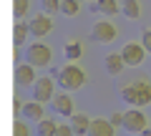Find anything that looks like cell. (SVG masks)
Masks as SVG:
<instances>
[{"label":"cell","instance_id":"1","mask_svg":"<svg viewBox=\"0 0 151 136\" xmlns=\"http://www.w3.org/2000/svg\"><path fill=\"white\" fill-rule=\"evenodd\" d=\"M121 101L129 106H149L151 104V81L146 78H134L126 86H121Z\"/></svg>","mask_w":151,"mask_h":136},{"label":"cell","instance_id":"2","mask_svg":"<svg viewBox=\"0 0 151 136\" xmlns=\"http://www.w3.org/2000/svg\"><path fill=\"white\" fill-rule=\"evenodd\" d=\"M86 81H88V76H86V71H83L81 65H76V63H70L68 60V65H63L60 68V73H58V86L63 88V91H81L83 86H86Z\"/></svg>","mask_w":151,"mask_h":136},{"label":"cell","instance_id":"3","mask_svg":"<svg viewBox=\"0 0 151 136\" xmlns=\"http://www.w3.org/2000/svg\"><path fill=\"white\" fill-rule=\"evenodd\" d=\"M23 58L30 65H35V68H50V63H53V50H50L48 43H43V38H35L25 48Z\"/></svg>","mask_w":151,"mask_h":136},{"label":"cell","instance_id":"4","mask_svg":"<svg viewBox=\"0 0 151 136\" xmlns=\"http://www.w3.org/2000/svg\"><path fill=\"white\" fill-rule=\"evenodd\" d=\"M146 126H151V119H146V114L141 109L134 106V109H126L124 111V124H121L124 131H129V134H141Z\"/></svg>","mask_w":151,"mask_h":136},{"label":"cell","instance_id":"5","mask_svg":"<svg viewBox=\"0 0 151 136\" xmlns=\"http://www.w3.org/2000/svg\"><path fill=\"white\" fill-rule=\"evenodd\" d=\"M55 83H58V78H53L50 73H48V76H40L35 81V86H33V98L40 101V104H53V98H55Z\"/></svg>","mask_w":151,"mask_h":136},{"label":"cell","instance_id":"6","mask_svg":"<svg viewBox=\"0 0 151 136\" xmlns=\"http://www.w3.org/2000/svg\"><path fill=\"white\" fill-rule=\"evenodd\" d=\"M121 55H124V60H126L129 68H136V65H144L149 50L144 48L141 40H129V43H124V48H121Z\"/></svg>","mask_w":151,"mask_h":136},{"label":"cell","instance_id":"7","mask_svg":"<svg viewBox=\"0 0 151 136\" xmlns=\"http://www.w3.org/2000/svg\"><path fill=\"white\" fill-rule=\"evenodd\" d=\"M116 35H119V30H116V25H113L111 20H96L91 25V38L96 40V43H101V45L113 43Z\"/></svg>","mask_w":151,"mask_h":136},{"label":"cell","instance_id":"8","mask_svg":"<svg viewBox=\"0 0 151 136\" xmlns=\"http://www.w3.org/2000/svg\"><path fill=\"white\" fill-rule=\"evenodd\" d=\"M35 81H38V76H35V65H30L28 60H23V63H15V68H13V83L15 86H20V88H25V86H35Z\"/></svg>","mask_w":151,"mask_h":136},{"label":"cell","instance_id":"9","mask_svg":"<svg viewBox=\"0 0 151 136\" xmlns=\"http://www.w3.org/2000/svg\"><path fill=\"white\" fill-rule=\"evenodd\" d=\"M28 23H30V33L33 38H45L50 30H53V18H50V13H35L33 18H28Z\"/></svg>","mask_w":151,"mask_h":136},{"label":"cell","instance_id":"10","mask_svg":"<svg viewBox=\"0 0 151 136\" xmlns=\"http://www.w3.org/2000/svg\"><path fill=\"white\" fill-rule=\"evenodd\" d=\"M73 96H70V91H60V93H55V98H53V111L58 116H65V119H70V116L76 114V109H73Z\"/></svg>","mask_w":151,"mask_h":136},{"label":"cell","instance_id":"11","mask_svg":"<svg viewBox=\"0 0 151 136\" xmlns=\"http://www.w3.org/2000/svg\"><path fill=\"white\" fill-rule=\"evenodd\" d=\"M23 119L30 121V124H40V121L45 119V104H40V101H25V106H23Z\"/></svg>","mask_w":151,"mask_h":136},{"label":"cell","instance_id":"12","mask_svg":"<svg viewBox=\"0 0 151 136\" xmlns=\"http://www.w3.org/2000/svg\"><path fill=\"white\" fill-rule=\"evenodd\" d=\"M103 68L108 76H121V71L126 68V60L121 53H106L103 55Z\"/></svg>","mask_w":151,"mask_h":136},{"label":"cell","instance_id":"13","mask_svg":"<svg viewBox=\"0 0 151 136\" xmlns=\"http://www.w3.org/2000/svg\"><path fill=\"white\" fill-rule=\"evenodd\" d=\"M113 134H116V126L111 124V119H93L86 136H113Z\"/></svg>","mask_w":151,"mask_h":136},{"label":"cell","instance_id":"14","mask_svg":"<svg viewBox=\"0 0 151 136\" xmlns=\"http://www.w3.org/2000/svg\"><path fill=\"white\" fill-rule=\"evenodd\" d=\"M28 35H33L30 23L28 20H15V25H13V45H25Z\"/></svg>","mask_w":151,"mask_h":136},{"label":"cell","instance_id":"15","mask_svg":"<svg viewBox=\"0 0 151 136\" xmlns=\"http://www.w3.org/2000/svg\"><path fill=\"white\" fill-rule=\"evenodd\" d=\"M91 121H93V119H88L86 114H73V116L68 119V124L73 126L76 136H86V134H88V129H91Z\"/></svg>","mask_w":151,"mask_h":136},{"label":"cell","instance_id":"16","mask_svg":"<svg viewBox=\"0 0 151 136\" xmlns=\"http://www.w3.org/2000/svg\"><path fill=\"white\" fill-rule=\"evenodd\" d=\"M141 3L139 0H121V15L126 18V20H139L141 18Z\"/></svg>","mask_w":151,"mask_h":136},{"label":"cell","instance_id":"17","mask_svg":"<svg viewBox=\"0 0 151 136\" xmlns=\"http://www.w3.org/2000/svg\"><path fill=\"white\" fill-rule=\"evenodd\" d=\"M96 5H91L96 13H101V15H116V13H121V3L119 0H93Z\"/></svg>","mask_w":151,"mask_h":136},{"label":"cell","instance_id":"18","mask_svg":"<svg viewBox=\"0 0 151 136\" xmlns=\"http://www.w3.org/2000/svg\"><path fill=\"white\" fill-rule=\"evenodd\" d=\"M63 55H65V60H70V63L81 60V55H83V43H81V40H76V38H70L68 43H65V48H63Z\"/></svg>","mask_w":151,"mask_h":136},{"label":"cell","instance_id":"19","mask_svg":"<svg viewBox=\"0 0 151 136\" xmlns=\"http://www.w3.org/2000/svg\"><path fill=\"white\" fill-rule=\"evenodd\" d=\"M81 13V0H60V15L76 18Z\"/></svg>","mask_w":151,"mask_h":136},{"label":"cell","instance_id":"20","mask_svg":"<svg viewBox=\"0 0 151 136\" xmlns=\"http://www.w3.org/2000/svg\"><path fill=\"white\" fill-rule=\"evenodd\" d=\"M28 10H30V0H13V18L15 20H25Z\"/></svg>","mask_w":151,"mask_h":136},{"label":"cell","instance_id":"21","mask_svg":"<svg viewBox=\"0 0 151 136\" xmlns=\"http://www.w3.org/2000/svg\"><path fill=\"white\" fill-rule=\"evenodd\" d=\"M55 131H58V121L53 119H43L38 124V136H55Z\"/></svg>","mask_w":151,"mask_h":136},{"label":"cell","instance_id":"22","mask_svg":"<svg viewBox=\"0 0 151 136\" xmlns=\"http://www.w3.org/2000/svg\"><path fill=\"white\" fill-rule=\"evenodd\" d=\"M40 10L43 13H60V0H40Z\"/></svg>","mask_w":151,"mask_h":136},{"label":"cell","instance_id":"23","mask_svg":"<svg viewBox=\"0 0 151 136\" xmlns=\"http://www.w3.org/2000/svg\"><path fill=\"white\" fill-rule=\"evenodd\" d=\"M13 136H30V131H28V124L25 119H15V124H13Z\"/></svg>","mask_w":151,"mask_h":136},{"label":"cell","instance_id":"24","mask_svg":"<svg viewBox=\"0 0 151 136\" xmlns=\"http://www.w3.org/2000/svg\"><path fill=\"white\" fill-rule=\"evenodd\" d=\"M55 136H76V131H73V126H70V124H58Z\"/></svg>","mask_w":151,"mask_h":136},{"label":"cell","instance_id":"25","mask_svg":"<svg viewBox=\"0 0 151 136\" xmlns=\"http://www.w3.org/2000/svg\"><path fill=\"white\" fill-rule=\"evenodd\" d=\"M141 43H144V48L149 50V55H151V28L141 33Z\"/></svg>","mask_w":151,"mask_h":136},{"label":"cell","instance_id":"26","mask_svg":"<svg viewBox=\"0 0 151 136\" xmlns=\"http://www.w3.org/2000/svg\"><path fill=\"white\" fill-rule=\"evenodd\" d=\"M111 124H113V126H121V124H124V114H121V111L111 114Z\"/></svg>","mask_w":151,"mask_h":136},{"label":"cell","instance_id":"27","mask_svg":"<svg viewBox=\"0 0 151 136\" xmlns=\"http://www.w3.org/2000/svg\"><path fill=\"white\" fill-rule=\"evenodd\" d=\"M20 63V45H13V65Z\"/></svg>","mask_w":151,"mask_h":136},{"label":"cell","instance_id":"28","mask_svg":"<svg viewBox=\"0 0 151 136\" xmlns=\"http://www.w3.org/2000/svg\"><path fill=\"white\" fill-rule=\"evenodd\" d=\"M141 136H151V126H146V129L141 131Z\"/></svg>","mask_w":151,"mask_h":136},{"label":"cell","instance_id":"29","mask_svg":"<svg viewBox=\"0 0 151 136\" xmlns=\"http://www.w3.org/2000/svg\"><path fill=\"white\" fill-rule=\"evenodd\" d=\"M81 3H91V0H81Z\"/></svg>","mask_w":151,"mask_h":136}]
</instances>
